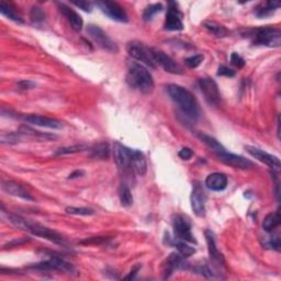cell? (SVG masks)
Instances as JSON below:
<instances>
[{"instance_id":"1","label":"cell","mask_w":281,"mask_h":281,"mask_svg":"<svg viewBox=\"0 0 281 281\" xmlns=\"http://www.w3.org/2000/svg\"><path fill=\"white\" fill-rule=\"evenodd\" d=\"M9 221L14 224L15 227L27 231L30 234H32L34 236L44 238V240H47L55 244H58V245H62V246L66 245V241L62 235L57 233L56 231L48 229L40 223L30 221V220L21 218L19 216H14V215L9 216Z\"/></svg>"},{"instance_id":"2","label":"cell","mask_w":281,"mask_h":281,"mask_svg":"<svg viewBox=\"0 0 281 281\" xmlns=\"http://www.w3.org/2000/svg\"><path fill=\"white\" fill-rule=\"evenodd\" d=\"M167 93L181 110V112L186 114L189 119L197 120L199 118L198 102L190 91L179 85L172 84L167 86Z\"/></svg>"},{"instance_id":"3","label":"cell","mask_w":281,"mask_h":281,"mask_svg":"<svg viewBox=\"0 0 281 281\" xmlns=\"http://www.w3.org/2000/svg\"><path fill=\"white\" fill-rule=\"evenodd\" d=\"M126 83L142 94H150L154 89V81L146 67L138 63H131L126 74Z\"/></svg>"},{"instance_id":"4","label":"cell","mask_w":281,"mask_h":281,"mask_svg":"<svg viewBox=\"0 0 281 281\" xmlns=\"http://www.w3.org/2000/svg\"><path fill=\"white\" fill-rule=\"evenodd\" d=\"M113 155L120 172L124 175L125 178L131 179L134 173L131 164V149L126 148L119 142H115L113 146Z\"/></svg>"},{"instance_id":"5","label":"cell","mask_w":281,"mask_h":281,"mask_svg":"<svg viewBox=\"0 0 281 281\" xmlns=\"http://www.w3.org/2000/svg\"><path fill=\"white\" fill-rule=\"evenodd\" d=\"M126 51L132 58L145 64L146 66L151 67V68H155L156 67L155 59L152 54V48L145 46L140 42H129L126 45Z\"/></svg>"},{"instance_id":"6","label":"cell","mask_w":281,"mask_h":281,"mask_svg":"<svg viewBox=\"0 0 281 281\" xmlns=\"http://www.w3.org/2000/svg\"><path fill=\"white\" fill-rule=\"evenodd\" d=\"M254 44L268 47H279L281 44V31L274 28H262L255 31Z\"/></svg>"},{"instance_id":"7","label":"cell","mask_w":281,"mask_h":281,"mask_svg":"<svg viewBox=\"0 0 281 281\" xmlns=\"http://www.w3.org/2000/svg\"><path fill=\"white\" fill-rule=\"evenodd\" d=\"M87 33L95 41V43L101 47L102 50H106L110 53H118V45L109 38L108 34L100 27L95 26V24H89L87 27Z\"/></svg>"},{"instance_id":"8","label":"cell","mask_w":281,"mask_h":281,"mask_svg":"<svg viewBox=\"0 0 281 281\" xmlns=\"http://www.w3.org/2000/svg\"><path fill=\"white\" fill-rule=\"evenodd\" d=\"M199 87L204 99L209 105L219 106L221 102V93H220L217 83L212 78L204 77L199 79Z\"/></svg>"},{"instance_id":"9","label":"cell","mask_w":281,"mask_h":281,"mask_svg":"<svg viewBox=\"0 0 281 281\" xmlns=\"http://www.w3.org/2000/svg\"><path fill=\"white\" fill-rule=\"evenodd\" d=\"M173 227L177 238L188 243H197L191 233V223L187 217L177 215L173 220Z\"/></svg>"},{"instance_id":"10","label":"cell","mask_w":281,"mask_h":281,"mask_svg":"<svg viewBox=\"0 0 281 281\" xmlns=\"http://www.w3.org/2000/svg\"><path fill=\"white\" fill-rule=\"evenodd\" d=\"M96 6L107 17H109L110 19H112L114 21L127 22V20H129V19H127V15H126L125 10L117 3L108 2V0H105V2H97Z\"/></svg>"},{"instance_id":"11","label":"cell","mask_w":281,"mask_h":281,"mask_svg":"<svg viewBox=\"0 0 281 281\" xmlns=\"http://www.w3.org/2000/svg\"><path fill=\"white\" fill-rule=\"evenodd\" d=\"M152 54L155 59L156 65H160L165 72L170 73V74H182L184 73L180 65L177 64L166 53H164L161 50H157V48H152Z\"/></svg>"},{"instance_id":"12","label":"cell","mask_w":281,"mask_h":281,"mask_svg":"<svg viewBox=\"0 0 281 281\" xmlns=\"http://www.w3.org/2000/svg\"><path fill=\"white\" fill-rule=\"evenodd\" d=\"M189 268L188 262L185 260L184 256L180 254L173 253L168 256V258L165 260L163 265V273L164 279H168L175 270H187Z\"/></svg>"},{"instance_id":"13","label":"cell","mask_w":281,"mask_h":281,"mask_svg":"<svg viewBox=\"0 0 281 281\" xmlns=\"http://www.w3.org/2000/svg\"><path fill=\"white\" fill-rule=\"evenodd\" d=\"M30 267L41 270H62L66 272L75 271V268L69 262L65 261L63 258L57 257V256H52L50 259L38 262V264L31 265Z\"/></svg>"},{"instance_id":"14","label":"cell","mask_w":281,"mask_h":281,"mask_svg":"<svg viewBox=\"0 0 281 281\" xmlns=\"http://www.w3.org/2000/svg\"><path fill=\"white\" fill-rule=\"evenodd\" d=\"M217 156L222 163L227 164L229 166H232L234 168L247 169V168H252L254 166V163L252 161H249L247 158L243 157L241 155L232 154V153H229L228 151L218 153Z\"/></svg>"},{"instance_id":"15","label":"cell","mask_w":281,"mask_h":281,"mask_svg":"<svg viewBox=\"0 0 281 281\" xmlns=\"http://www.w3.org/2000/svg\"><path fill=\"white\" fill-rule=\"evenodd\" d=\"M191 207L194 215L197 217H204L205 216V193L202 186L198 182H195V185L192 189L191 193Z\"/></svg>"},{"instance_id":"16","label":"cell","mask_w":281,"mask_h":281,"mask_svg":"<svg viewBox=\"0 0 281 281\" xmlns=\"http://www.w3.org/2000/svg\"><path fill=\"white\" fill-rule=\"evenodd\" d=\"M165 29L168 31H180L184 29V23L181 21V14L176 3H169L168 5L166 20H165Z\"/></svg>"},{"instance_id":"17","label":"cell","mask_w":281,"mask_h":281,"mask_svg":"<svg viewBox=\"0 0 281 281\" xmlns=\"http://www.w3.org/2000/svg\"><path fill=\"white\" fill-rule=\"evenodd\" d=\"M246 151L248 154L252 155L256 160L266 164L267 166H269L273 170H279L280 169V161L277 156L271 155L269 153L261 151L260 149L254 148V146H246Z\"/></svg>"},{"instance_id":"18","label":"cell","mask_w":281,"mask_h":281,"mask_svg":"<svg viewBox=\"0 0 281 281\" xmlns=\"http://www.w3.org/2000/svg\"><path fill=\"white\" fill-rule=\"evenodd\" d=\"M23 119L30 124L38 125V126H42V127H47V129L58 130L63 127V124L60 123L59 121L52 119V118L43 117V115H39V114H29V115H26Z\"/></svg>"},{"instance_id":"19","label":"cell","mask_w":281,"mask_h":281,"mask_svg":"<svg viewBox=\"0 0 281 281\" xmlns=\"http://www.w3.org/2000/svg\"><path fill=\"white\" fill-rule=\"evenodd\" d=\"M3 190L8 194L15 195V197L24 199L27 201H33L34 198L26 188L18 184L16 181H5L3 182Z\"/></svg>"},{"instance_id":"20","label":"cell","mask_w":281,"mask_h":281,"mask_svg":"<svg viewBox=\"0 0 281 281\" xmlns=\"http://www.w3.org/2000/svg\"><path fill=\"white\" fill-rule=\"evenodd\" d=\"M205 240L207 244V250H209V255L213 262H216L218 266H223L224 265V257L223 255L219 252V249L217 247L216 238L213 232L210 230H205L204 232Z\"/></svg>"},{"instance_id":"21","label":"cell","mask_w":281,"mask_h":281,"mask_svg":"<svg viewBox=\"0 0 281 281\" xmlns=\"http://www.w3.org/2000/svg\"><path fill=\"white\" fill-rule=\"evenodd\" d=\"M59 11L62 12L63 16L66 18L67 21L69 22L71 27L75 30V31H81L84 27V21L82 19V17L79 16L75 10H73L69 8L68 6H66L65 4H58Z\"/></svg>"},{"instance_id":"22","label":"cell","mask_w":281,"mask_h":281,"mask_svg":"<svg viewBox=\"0 0 281 281\" xmlns=\"http://www.w3.org/2000/svg\"><path fill=\"white\" fill-rule=\"evenodd\" d=\"M205 186L212 191H223L228 187V177L222 173H213L206 177Z\"/></svg>"},{"instance_id":"23","label":"cell","mask_w":281,"mask_h":281,"mask_svg":"<svg viewBox=\"0 0 281 281\" xmlns=\"http://www.w3.org/2000/svg\"><path fill=\"white\" fill-rule=\"evenodd\" d=\"M131 164L134 173L138 176H144L148 172V164H146V158L144 154L138 150L131 149Z\"/></svg>"},{"instance_id":"24","label":"cell","mask_w":281,"mask_h":281,"mask_svg":"<svg viewBox=\"0 0 281 281\" xmlns=\"http://www.w3.org/2000/svg\"><path fill=\"white\" fill-rule=\"evenodd\" d=\"M18 132L21 134V136H28L30 138H35L39 140H50V139L55 138V136L52 135V134L42 133L40 131L33 130V129H31V127L26 126V125H22Z\"/></svg>"},{"instance_id":"25","label":"cell","mask_w":281,"mask_h":281,"mask_svg":"<svg viewBox=\"0 0 281 281\" xmlns=\"http://www.w3.org/2000/svg\"><path fill=\"white\" fill-rule=\"evenodd\" d=\"M198 137H199L201 142H203L207 146V148H210L213 152L216 153V154H218V153L227 151L224 149V146L221 143H220L217 138H215L211 135H207V134H205V133L200 132V133H198Z\"/></svg>"},{"instance_id":"26","label":"cell","mask_w":281,"mask_h":281,"mask_svg":"<svg viewBox=\"0 0 281 281\" xmlns=\"http://www.w3.org/2000/svg\"><path fill=\"white\" fill-rule=\"evenodd\" d=\"M280 225V215L279 212H272L267 215L262 222V229H264L268 233H270L274 229L278 228Z\"/></svg>"},{"instance_id":"27","label":"cell","mask_w":281,"mask_h":281,"mask_svg":"<svg viewBox=\"0 0 281 281\" xmlns=\"http://www.w3.org/2000/svg\"><path fill=\"white\" fill-rule=\"evenodd\" d=\"M110 154V149L107 143H99L91 149L90 156L96 160H107Z\"/></svg>"},{"instance_id":"28","label":"cell","mask_w":281,"mask_h":281,"mask_svg":"<svg viewBox=\"0 0 281 281\" xmlns=\"http://www.w3.org/2000/svg\"><path fill=\"white\" fill-rule=\"evenodd\" d=\"M0 12H2V15L5 16L6 18H8V19L12 20V21H15V22H18V23H23L24 21L22 20V18L17 14V12L15 11V9L11 7V6L7 3H5V2H2V4H0Z\"/></svg>"},{"instance_id":"29","label":"cell","mask_w":281,"mask_h":281,"mask_svg":"<svg viewBox=\"0 0 281 281\" xmlns=\"http://www.w3.org/2000/svg\"><path fill=\"white\" fill-rule=\"evenodd\" d=\"M204 28L210 31L212 34H215L218 38H224L229 34V31L221 24H219L215 21H206L204 22Z\"/></svg>"},{"instance_id":"30","label":"cell","mask_w":281,"mask_h":281,"mask_svg":"<svg viewBox=\"0 0 281 281\" xmlns=\"http://www.w3.org/2000/svg\"><path fill=\"white\" fill-rule=\"evenodd\" d=\"M119 197L121 204L123 206H130L133 204V195L131 189L126 184H122L119 189Z\"/></svg>"},{"instance_id":"31","label":"cell","mask_w":281,"mask_h":281,"mask_svg":"<svg viewBox=\"0 0 281 281\" xmlns=\"http://www.w3.org/2000/svg\"><path fill=\"white\" fill-rule=\"evenodd\" d=\"M88 148L84 144H76L72 146H66V148H60L56 152H55V155L60 156V155H67V154H76V153H81L86 151Z\"/></svg>"},{"instance_id":"32","label":"cell","mask_w":281,"mask_h":281,"mask_svg":"<svg viewBox=\"0 0 281 281\" xmlns=\"http://www.w3.org/2000/svg\"><path fill=\"white\" fill-rule=\"evenodd\" d=\"M163 10V5L162 4H152L148 7L145 8L144 12H143V19L145 21H151L158 12H161Z\"/></svg>"},{"instance_id":"33","label":"cell","mask_w":281,"mask_h":281,"mask_svg":"<svg viewBox=\"0 0 281 281\" xmlns=\"http://www.w3.org/2000/svg\"><path fill=\"white\" fill-rule=\"evenodd\" d=\"M175 247L178 250V253L184 256V257H189V256H191L195 253V249L194 247L188 245V244L185 241H178L175 243Z\"/></svg>"},{"instance_id":"34","label":"cell","mask_w":281,"mask_h":281,"mask_svg":"<svg viewBox=\"0 0 281 281\" xmlns=\"http://www.w3.org/2000/svg\"><path fill=\"white\" fill-rule=\"evenodd\" d=\"M66 212L68 215H74V216H93L95 215V211L90 207H76V206H68L66 207Z\"/></svg>"},{"instance_id":"35","label":"cell","mask_w":281,"mask_h":281,"mask_svg":"<svg viewBox=\"0 0 281 281\" xmlns=\"http://www.w3.org/2000/svg\"><path fill=\"white\" fill-rule=\"evenodd\" d=\"M30 18L33 23H41L45 20V12L40 7H33L30 11Z\"/></svg>"},{"instance_id":"36","label":"cell","mask_w":281,"mask_h":281,"mask_svg":"<svg viewBox=\"0 0 281 281\" xmlns=\"http://www.w3.org/2000/svg\"><path fill=\"white\" fill-rule=\"evenodd\" d=\"M203 55L198 54V55H193V56H190L185 59L186 65L189 67V68H197L198 66L201 65V63L203 62Z\"/></svg>"},{"instance_id":"37","label":"cell","mask_w":281,"mask_h":281,"mask_svg":"<svg viewBox=\"0 0 281 281\" xmlns=\"http://www.w3.org/2000/svg\"><path fill=\"white\" fill-rule=\"evenodd\" d=\"M21 138V134L18 133H9V134H3L2 135V143L3 144H15L19 142Z\"/></svg>"},{"instance_id":"38","label":"cell","mask_w":281,"mask_h":281,"mask_svg":"<svg viewBox=\"0 0 281 281\" xmlns=\"http://www.w3.org/2000/svg\"><path fill=\"white\" fill-rule=\"evenodd\" d=\"M231 63L232 65H234L237 68H242V67L245 66V60L241 56L240 54H237L236 52H233L231 54Z\"/></svg>"},{"instance_id":"39","label":"cell","mask_w":281,"mask_h":281,"mask_svg":"<svg viewBox=\"0 0 281 281\" xmlns=\"http://www.w3.org/2000/svg\"><path fill=\"white\" fill-rule=\"evenodd\" d=\"M218 76H225V77H234L235 76V72L233 69L229 68L227 66H220L218 69Z\"/></svg>"},{"instance_id":"40","label":"cell","mask_w":281,"mask_h":281,"mask_svg":"<svg viewBox=\"0 0 281 281\" xmlns=\"http://www.w3.org/2000/svg\"><path fill=\"white\" fill-rule=\"evenodd\" d=\"M108 240V237H103V236H95V237H90V238H87V240H84L81 242V244H93V245H98V244H101L103 243L105 241Z\"/></svg>"},{"instance_id":"41","label":"cell","mask_w":281,"mask_h":281,"mask_svg":"<svg viewBox=\"0 0 281 281\" xmlns=\"http://www.w3.org/2000/svg\"><path fill=\"white\" fill-rule=\"evenodd\" d=\"M193 155V152L189 149V148H184L181 149L178 153V156L181 158V160H190Z\"/></svg>"},{"instance_id":"42","label":"cell","mask_w":281,"mask_h":281,"mask_svg":"<svg viewBox=\"0 0 281 281\" xmlns=\"http://www.w3.org/2000/svg\"><path fill=\"white\" fill-rule=\"evenodd\" d=\"M18 87L21 90H27V89H32L35 87V83L31 81H21L18 83Z\"/></svg>"},{"instance_id":"43","label":"cell","mask_w":281,"mask_h":281,"mask_svg":"<svg viewBox=\"0 0 281 281\" xmlns=\"http://www.w3.org/2000/svg\"><path fill=\"white\" fill-rule=\"evenodd\" d=\"M73 5H75L76 7L83 9L84 11L86 12H90L91 11V5L87 2H73Z\"/></svg>"},{"instance_id":"44","label":"cell","mask_w":281,"mask_h":281,"mask_svg":"<svg viewBox=\"0 0 281 281\" xmlns=\"http://www.w3.org/2000/svg\"><path fill=\"white\" fill-rule=\"evenodd\" d=\"M140 268H142V266L140 265H136V266H134L133 268H132V270L130 271V273L127 274V276L124 278V279H126V280H133V279H135V277H136V274H137V272L139 271V269Z\"/></svg>"},{"instance_id":"45","label":"cell","mask_w":281,"mask_h":281,"mask_svg":"<svg viewBox=\"0 0 281 281\" xmlns=\"http://www.w3.org/2000/svg\"><path fill=\"white\" fill-rule=\"evenodd\" d=\"M268 245L271 246V248L273 249H276V250H279L280 249V238L278 236H273L272 238H270V241L269 243H268Z\"/></svg>"},{"instance_id":"46","label":"cell","mask_w":281,"mask_h":281,"mask_svg":"<svg viewBox=\"0 0 281 281\" xmlns=\"http://www.w3.org/2000/svg\"><path fill=\"white\" fill-rule=\"evenodd\" d=\"M85 175V172L84 170H75V172H73L69 176H68V178L69 179H75V178H79V177H82Z\"/></svg>"}]
</instances>
